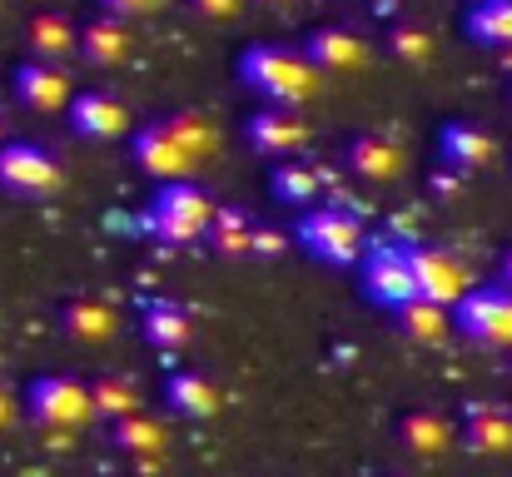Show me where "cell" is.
I'll return each mask as SVG.
<instances>
[{
	"instance_id": "cell-1",
	"label": "cell",
	"mask_w": 512,
	"mask_h": 477,
	"mask_svg": "<svg viewBox=\"0 0 512 477\" xmlns=\"http://www.w3.org/2000/svg\"><path fill=\"white\" fill-rule=\"evenodd\" d=\"M234 75L249 95H259V105H284V110H304L324 90V75L304 60V50L274 45V40L244 45L234 60Z\"/></svg>"
},
{
	"instance_id": "cell-2",
	"label": "cell",
	"mask_w": 512,
	"mask_h": 477,
	"mask_svg": "<svg viewBox=\"0 0 512 477\" xmlns=\"http://www.w3.org/2000/svg\"><path fill=\"white\" fill-rule=\"evenodd\" d=\"M209 214H214V199L204 184L194 179H165L155 189V199L145 204L140 214V229L170 249H184V244H199L204 229H209Z\"/></svg>"
},
{
	"instance_id": "cell-3",
	"label": "cell",
	"mask_w": 512,
	"mask_h": 477,
	"mask_svg": "<svg viewBox=\"0 0 512 477\" xmlns=\"http://www.w3.org/2000/svg\"><path fill=\"white\" fill-rule=\"evenodd\" d=\"M289 239H294L309 259H319V264H329V269H348V264H358V254H363V244H368V229H363V219H358L353 209L309 204V209H299V224L289 229Z\"/></svg>"
},
{
	"instance_id": "cell-4",
	"label": "cell",
	"mask_w": 512,
	"mask_h": 477,
	"mask_svg": "<svg viewBox=\"0 0 512 477\" xmlns=\"http://www.w3.org/2000/svg\"><path fill=\"white\" fill-rule=\"evenodd\" d=\"M358 289L373 309H403L418 294L413 269H408V244L403 239H368L358 254Z\"/></svg>"
},
{
	"instance_id": "cell-5",
	"label": "cell",
	"mask_w": 512,
	"mask_h": 477,
	"mask_svg": "<svg viewBox=\"0 0 512 477\" xmlns=\"http://www.w3.org/2000/svg\"><path fill=\"white\" fill-rule=\"evenodd\" d=\"M25 413L35 428H50V433H75L80 423L95 418L90 408V388L80 378H65V373H40L30 378L25 388Z\"/></svg>"
},
{
	"instance_id": "cell-6",
	"label": "cell",
	"mask_w": 512,
	"mask_h": 477,
	"mask_svg": "<svg viewBox=\"0 0 512 477\" xmlns=\"http://www.w3.org/2000/svg\"><path fill=\"white\" fill-rule=\"evenodd\" d=\"M453 328L468 338V343H483V348H512V294L498 284H473L463 299L448 304Z\"/></svg>"
},
{
	"instance_id": "cell-7",
	"label": "cell",
	"mask_w": 512,
	"mask_h": 477,
	"mask_svg": "<svg viewBox=\"0 0 512 477\" xmlns=\"http://www.w3.org/2000/svg\"><path fill=\"white\" fill-rule=\"evenodd\" d=\"M0 189L15 199H50L65 189V169L35 140H5L0 145Z\"/></svg>"
},
{
	"instance_id": "cell-8",
	"label": "cell",
	"mask_w": 512,
	"mask_h": 477,
	"mask_svg": "<svg viewBox=\"0 0 512 477\" xmlns=\"http://www.w3.org/2000/svg\"><path fill=\"white\" fill-rule=\"evenodd\" d=\"M125 140H130L135 169L150 174V179H160V184H165V179H189L194 164H199V159L189 155V145L174 135L170 115H165V120H145V125H135Z\"/></svg>"
},
{
	"instance_id": "cell-9",
	"label": "cell",
	"mask_w": 512,
	"mask_h": 477,
	"mask_svg": "<svg viewBox=\"0 0 512 477\" xmlns=\"http://www.w3.org/2000/svg\"><path fill=\"white\" fill-rule=\"evenodd\" d=\"M408 269H413L418 299H433L443 309L473 289V274L463 269V259H453L448 249H433V244H408Z\"/></svg>"
},
{
	"instance_id": "cell-10",
	"label": "cell",
	"mask_w": 512,
	"mask_h": 477,
	"mask_svg": "<svg viewBox=\"0 0 512 477\" xmlns=\"http://www.w3.org/2000/svg\"><path fill=\"white\" fill-rule=\"evenodd\" d=\"M244 145L264 159H294L309 145V125L299 110H284V105H259L249 120H244Z\"/></svg>"
},
{
	"instance_id": "cell-11",
	"label": "cell",
	"mask_w": 512,
	"mask_h": 477,
	"mask_svg": "<svg viewBox=\"0 0 512 477\" xmlns=\"http://www.w3.org/2000/svg\"><path fill=\"white\" fill-rule=\"evenodd\" d=\"M65 120H70V130H75L80 140H100V145H105V140H125V135L135 130L125 100L110 95V90H75L70 105H65Z\"/></svg>"
},
{
	"instance_id": "cell-12",
	"label": "cell",
	"mask_w": 512,
	"mask_h": 477,
	"mask_svg": "<svg viewBox=\"0 0 512 477\" xmlns=\"http://www.w3.org/2000/svg\"><path fill=\"white\" fill-rule=\"evenodd\" d=\"M10 90H15V100H20L25 110H35V115H55V110L70 105L75 80L65 75V65H50V60H20L15 75H10Z\"/></svg>"
},
{
	"instance_id": "cell-13",
	"label": "cell",
	"mask_w": 512,
	"mask_h": 477,
	"mask_svg": "<svg viewBox=\"0 0 512 477\" xmlns=\"http://www.w3.org/2000/svg\"><path fill=\"white\" fill-rule=\"evenodd\" d=\"M299 50L319 75H353V70L368 65V40L348 25H314Z\"/></svg>"
},
{
	"instance_id": "cell-14",
	"label": "cell",
	"mask_w": 512,
	"mask_h": 477,
	"mask_svg": "<svg viewBox=\"0 0 512 477\" xmlns=\"http://www.w3.org/2000/svg\"><path fill=\"white\" fill-rule=\"evenodd\" d=\"M463 448L478 453V458H498V453H512V413L493 398H468L463 403Z\"/></svg>"
},
{
	"instance_id": "cell-15",
	"label": "cell",
	"mask_w": 512,
	"mask_h": 477,
	"mask_svg": "<svg viewBox=\"0 0 512 477\" xmlns=\"http://www.w3.org/2000/svg\"><path fill=\"white\" fill-rule=\"evenodd\" d=\"M498 159V140L483 130V125H473V120H448L443 130H438V164H448V169H458V174H478V169H488Z\"/></svg>"
},
{
	"instance_id": "cell-16",
	"label": "cell",
	"mask_w": 512,
	"mask_h": 477,
	"mask_svg": "<svg viewBox=\"0 0 512 477\" xmlns=\"http://www.w3.org/2000/svg\"><path fill=\"white\" fill-rule=\"evenodd\" d=\"M130 50H135L130 25H125L120 15H105V10H100L95 20H85L80 35H75V55H80L85 65H95V70H115V65H125Z\"/></svg>"
},
{
	"instance_id": "cell-17",
	"label": "cell",
	"mask_w": 512,
	"mask_h": 477,
	"mask_svg": "<svg viewBox=\"0 0 512 477\" xmlns=\"http://www.w3.org/2000/svg\"><path fill=\"white\" fill-rule=\"evenodd\" d=\"M343 164H348V174H358L363 184H393V179L408 169L403 150H398L393 140L373 135V130H363V135H353V140L343 145Z\"/></svg>"
},
{
	"instance_id": "cell-18",
	"label": "cell",
	"mask_w": 512,
	"mask_h": 477,
	"mask_svg": "<svg viewBox=\"0 0 512 477\" xmlns=\"http://www.w3.org/2000/svg\"><path fill=\"white\" fill-rule=\"evenodd\" d=\"M219 388L204 378V373H194V368H174L170 378H165V408H170L174 418H184V423H204V418H214L219 413Z\"/></svg>"
},
{
	"instance_id": "cell-19",
	"label": "cell",
	"mask_w": 512,
	"mask_h": 477,
	"mask_svg": "<svg viewBox=\"0 0 512 477\" xmlns=\"http://www.w3.org/2000/svg\"><path fill=\"white\" fill-rule=\"evenodd\" d=\"M75 35H80V25H75L70 15H60V10H40V15H30V25H25L30 60L65 65V60L75 55Z\"/></svg>"
},
{
	"instance_id": "cell-20",
	"label": "cell",
	"mask_w": 512,
	"mask_h": 477,
	"mask_svg": "<svg viewBox=\"0 0 512 477\" xmlns=\"http://www.w3.org/2000/svg\"><path fill=\"white\" fill-rule=\"evenodd\" d=\"M398 438H403V448L413 458H443L453 448V423L443 413H433V408H408L398 418Z\"/></svg>"
},
{
	"instance_id": "cell-21",
	"label": "cell",
	"mask_w": 512,
	"mask_h": 477,
	"mask_svg": "<svg viewBox=\"0 0 512 477\" xmlns=\"http://www.w3.org/2000/svg\"><path fill=\"white\" fill-rule=\"evenodd\" d=\"M140 333H145L150 348L179 353V348L194 338V323L184 314V304H174V299H150V304L140 309Z\"/></svg>"
},
{
	"instance_id": "cell-22",
	"label": "cell",
	"mask_w": 512,
	"mask_h": 477,
	"mask_svg": "<svg viewBox=\"0 0 512 477\" xmlns=\"http://www.w3.org/2000/svg\"><path fill=\"white\" fill-rule=\"evenodd\" d=\"M204 239H209V249L219 259H244L249 254V239H254V214L244 204H214Z\"/></svg>"
},
{
	"instance_id": "cell-23",
	"label": "cell",
	"mask_w": 512,
	"mask_h": 477,
	"mask_svg": "<svg viewBox=\"0 0 512 477\" xmlns=\"http://www.w3.org/2000/svg\"><path fill=\"white\" fill-rule=\"evenodd\" d=\"M319 189H324V179H319L314 164H304V159H274V169H269V194H274L279 204L309 209V204H319Z\"/></svg>"
},
{
	"instance_id": "cell-24",
	"label": "cell",
	"mask_w": 512,
	"mask_h": 477,
	"mask_svg": "<svg viewBox=\"0 0 512 477\" xmlns=\"http://www.w3.org/2000/svg\"><path fill=\"white\" fill-rule=\"evenodd\" d=\"M463 35L483 50L512 45V0H473L463 10Z\"/></svg>"
},
{
	"instance_id": "cell-25",
	"label": "cell",
	"mask_w": 512,
	"mask_h": 477,
	"mask_svg": "<svg viewBox=\"0 0 512 477\" xmlns=\"http://www.w3.org/2000/svg\"><path fill=\"white\" fill-rule=\"evenodd\" d=\"M110 443L125 458H160L165 453V423L145 418V413H125V418L110 423Z\"/></svg>"
},
{
	"instance_id": "cell-26",
	"label": "cell",
	"mask_w": 512,
	"mask_h": 477,
	"mask_svg": "<svg viewBox=\"0 0 512 477\" xmlns=\"http://www.w3.org/2000/svg\"><path fill=\"white\" fill-rule=\"evenodd\" d=\"M60 328H65V338H75V343H100V338L115 333V314H110V304H100V299H70V304L60 309Z\"/></svg>"
},
{
	"instance_id": "cell-27",
	"label": "cell",
	"mask_w": 512,
	"mask_h": 477,
	"mask_svg": "<svg viewBox=\"0 0 512 477\" xmlns=\"http://www.w3.org/2000/svg\"><path fill=\"white\" fill-rule=\"evenodd\" d=\"M398 314V328L413 338V343H443L448 333H453V318H448V309L443 304H433V299H408L403 309H393Z\"/></svg>"
},
{
	"instance_id": "cell-28",
	"label": "cell",
	"mask_w": 512,
	"mask_h": 477,
	"mask_svg": "<svg viewBox=\"0 0 512 477\" xmlns=\"http://www.w3.org/2000/svg\"><path fill=\"white\" fill-rule=\"evenodd\" d=\"M90 388V408L105 418V423H115V418H125V413H140V388L130 383V378H120V373H105V378H95V383H85Z\"/></svg>"
},
{
	"instance_id": "cell-29",
	"label": "cell",
	"mask_w": 512,
	"mask_h": 477,
	"mask_svg": "<svg viewBox=\"0 0 512 477\" xmlns=\"http://www.w3.org/2000/svg\"><path fill=\"white\" fill-rule=\"evenodd\" d=\"M383 45H388V55H393L398 65H428V60H433V35H428L423 25H408V20L388 25Z\"/></svg>"
},
{
	"instance_id": "cell-30",
	"label": "cell",
	"mask_w": 512,
	"mask_h": 477,
	"mask_svg": "<svg viewBox=\"0 0 512 477\" xmlns=\"http://www.w3.org/2000/svg\"><path fill=\"white\" fill-rule=\"evenodd\" d=\"M170 125H174V135L189 145V155L194 159H204L209 150H214V125H209L199 110H179V115H170Z\"/></svg>"
},
{
	"instance_id": "cell-31",
	"label": "cell",
	"mask_w": 512,
	"mask_h": 477,
	"mask_svg": "<svg viewBox=\"0 0 512 477\" xmlns=\"http://www.w3.org/2000/svg\"><path fill=\"white\" fill-rule=\"evenodd\" d=\"M294 239L284 234V229H274V224H254V239H249V254H259V259H279L284 249H289Z\"/></svg>"
},
{
	"instance_id": "cell-32",
	"label": "cell",
	"mask_w": 512,
	"mask_h": 477,
	"mask_svg": "<svg viewBox=\"0 0 512 477\" xmlns=\"http://www.w3.org/2000/svg\"><path fill=\"white\" fill-rule=\"evenodd\" d=\"M428 189H433V199H463V189H468V174H458V169L438 164V169L428 174Z\"/></svg>"
},
{
	"instance_id": "cell-33",
	"label": "cell",
	"mask_w": 512,
	"mask_h": 477,
	"mask_svg": "<svg viewBox=\"0 0 512 477\" xmlns=\"http://www.w3.org/2000/svg\"><path fill=\"white\" fill-rule=\"evenodd\" d=\"M199 20H239L244 15V0H184Z\"/></svg>"
},
{
	"instance_id": "cell-34",
	"label": "cell",
	"mask_w": 512,
	"mask_h": 477,
	"mask_svg": "<svg viewBox=\"0 0 512 477\" xmlns=\"http://www.w3.org/2000/svg\"><path fill=\"white\" fill-rule=\"evenodd\" d=\"M170 0H100V10L105 15H120V20H140V15H155V10H165Z\"/></svg>"
},
{
	"instance_id": "cell-35",
	"label": "cell",
	"mask_w": 512,
	"mask_h": 477,
	"mask_svg": "<svg viewBox=\"0 0 512 477\" xmlns=\"http://www.w3.org/2000/svg\"><path fill=\"white\" fill-rule=\"evenodd\" d=\"M498 289H508V294H512V249H503V254H498Z\"/></svg>"
},
{
	"instance_id": "cell-36",
	"label": "cell",
	"mask_w": 512,
	"mask_h": 477,
	"mask_svg": "<svg viewBox=\"0 0 512 477\" xmlns=\"http://www.w3.org/2000/svg\"><path fill=\"white\" fill-rule=\"evenodd\" d=\"M10 418H15V398H10V393H5V388H0V428H5V423H10Z\"/></svg>"
},
{
	"instance_id": "cell-37",
	"label": "cell",
	"mask_w": 512,
	"mask_h": 477,
	"mask_svg": "<svg viewBox=\"0 0 512 477\" xmlns=\"http://www.w3.org/2000/svg\"><path fill=\"white\" fill-rule=\"evenodd\" d=\"M498 65L508 70V80H512V45H503V50H498Z\"/></svg>"
},
{
	"instance_id": "cell-38",
	"label": "cell",
	"mask_w": 512,
	"mask_h": 477,
	"mask_svg": "<svg viewBox=\"0 0 512 477\" xmlns=\"http://www.w3.org/2000/svg\"><path fill=\"white\" fill-rule=\"evenodd\" d=\"M373 10H378V15H393V10H398V0H373Z\"/></svg>"
},
{
	"instance_id": "cell-39",
	"label": "cell",
	"mask_w": 512,
	"mask_h": 477,
	"mask_svg": "<svg viewBox=\"0 0 512 477\" xmlns=\"http://www.w3.org/2000/svg\"><path fill=\"white\" fill-rule=\"evenodd\" d=\"M264 5H294V0H264Z\"/></svg>"
},
{
	"instance_id": "cell-40",
	"label": "cell",
	"mask_w": 512,
	"mask_h": 477,
	"mask_svg": "<svg viewBox=\"0 0 512 477\" xmlns=\"http://www.w3.org/2000/svg\"><path fill=\"white\" fill-rule=\"evenodd\" d=\"M0 145H5V125H0Z\"/></svg>"
},
{
	"instance_id": "cell-41",
	"label": "cell",
	"mask_w": 512,
	"mask_h": 477,
	"mask_svg": "<svg viewBox=\"0 0 512 477\" xmlns=\"http://www.w3.org/2000/svg\"><path fill=\"white\" fill-rule=\"evenodd\" d=\"M508 373H512V348H508Z\"/></svg>"
},
{
	"instance_id": "cell-42",
	"label": "cell",
	"mask_w": 512,
	"mask_h": 477,
	"mask_svg": "<svg viewBox=\"0 0 512 477\" xmlns=\"http://www.w3.org/2000/svg\"><path fill=\"white\" fill-rule=\"evenodd\" d=\"M0 5H5V0H0Z\"/></svg>"
},
{
	"instance_id": "cell-43",
	"label": "cell",
	"mask_w": 512,
	"mask_h": 477,
	"mask_svg": "<svg viewBox=\"0 0 512 477\" xmlns=\"http://www.w3.org/2000/svg\"><path fill=\"white\" fill-rule=\"evenodd\" d=\"M508 413H512V408H508Z\"/></svg>"
}]
</instances>
